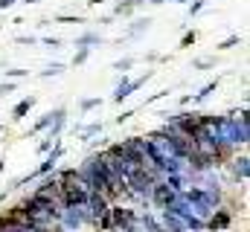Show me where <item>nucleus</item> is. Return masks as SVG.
I'll return each instance as SVG.
<instances>
[{
	"label": "nucleus",
	"mask_w": 250,
	"mask_h": 232,
	"mask_svg": "<svg viewBox=\"0 0 250 232\" xmlns=\"http://www.w3.org/2000/svg\"><path fill=\"white\" fill-rule=\"evenodd\" d=\"M108 215H111L114 230H123V227H128V224H134V221H137L134 209H128V206H108Z\"/></svg>",
	"instance_id": "obj_1"
},
{
	"label": "nucleus",
	"mask_w": 250,
	"mask_h": 232,
	"mask_svg": "<svg viewBox=\"0 0 250 232\" xmlns=\"http://www.w3.org/2000/svg\"><path fill=\"white\" fill-rule=\"evenodd\" d=\"M151 76H154V73H146V76H140V78H134V81H123V84L117 87V93H114V102H117V105H120V102H125V99H128L137 87H143Z\"/></svg>",
	"instance_id": "obj_2"
},
{
	"label": "nucleus",
	"mask_w": 250,
	"mask_h": 232,
	"mask_svg": "<svg viewBox=\"0 0 250 232\" xmlns=\"http://www.w3.org/2000/svg\"><path fill=\"white\" fill-rule=\"evenodd\" d=\"M230 212H215L209 221H204V230H209V232H221V230H227L230 227Z\"/></svg>",
	"instance_id": "obj_3"
},
{
	"label": "nucleus",
	"mask_w": 250,
	"mask_h": 232,
	"mask_svg": "<svg viewBox=\"0 0 250 232\" xmlns=\"http://www.w3.org/2000/svg\"><path fill=\"white\" fill-rule=\"evenodd\" d=\"M163 230H169V232H187V221H184L181 215H175V212L163 209Z\"/></svg>",
	"instance_id": "obj_4"
},
{
	"label": "nucleus",
	"mask_w": 250,
	"mask_h": 232,
	"mask_svg": "<svg viewBox=\"0 0 250 232\" xmlns=\"http://www.w3.org/2000/svg\"><path fill=\"white\" fill-rule=\"evenodd\" d=\"M32 105H35V96H26V99H21L15 108H12V122H23L26 114L32 111Z\"/></svg>",
	"instance_id": "obj_5"
},
{
	"label": "nucleus",
	"mask_w": 250,
	"mask_h": 232,
	"mask_svg": "<svg viewBox=\"0 0 250 232\" xmlns=\"http://www.w3.org/2000/svg\"><path fill=\"white\" fill-rule=\"evenodd\" d=\"M233 172H236V180H248V157H236L233 160Z\"/></svg>",
	"instance_id": "obj_6"
},
{
	"label": "nucleus",
	"mask_w": 250,
	"mask_h": 232,
	"mask_svg": "<svg viewBox=\"0 0 250 232\" xmlns=\"http://www.w3.org/2000/svg\"><path fill=\"white\" fill-rule=\"evenodd\" d=\"M140 227H143V230H148V232H166V230H163V224H157L151 215H143V218H140Z\"/></svg>",
	"instance_id": "obj_7"
},
{
	"label": "nucleus",
	"mask_w": 250,
	"mask_h": 232,
	"mask_svg": "<svg viewBox=\"0 0 250 232\" xmlns=\"http://www.w3.org/2000/svg\"><path fill=\"white\" fill-rule=\"evenodd\" d=\"M143 0H125V3H117V9H114V15H131L137 6H140Z\"/></svg>",
	"instance_id": "obj_8"
},
{
	"label": "nucleus",
	"mask_w": 250,
	"mask_h": 232,
	"mask_svg": "<svg viewBox=\"0 0 250 232\" xmlns=\"http://www.w3.org/2000/svg\"><path fill=\"white\" fill-rule=\"evenodd\" d=\"M64 73V64H50L47 70H41V78H53V76H62Z\"/></svg>",
	"instance_id": "obj_9"
},
{
	"label": "nucleus",
	"mask_w": 250,
	"mask_h": 232,
	"mask_svg": "<svg viewBox=\"0 0 250 232\" xmlns=\"http://www.w3.org/2000/svg\"><path fill=\"white\" fill-rule=\"evenodd\" d=\"M87 44H102V38L93 35V32H87V35H82V38L76 41V47H87Z\"/></svg>",
	"instance_id": "obj_10"
},
{
	"label": "nucleus",
	"mask_w": 250,
	"mask_h": 232,
	"mask_svg": "<svg viewBox=\"0 0 250 232\" xmlns=\"http://www.w3.org/2000/svg\"><path fill=\"white\" fill-rule=\"evenodd\" d=\"M93 134H102V122H93V125H87V128H84V131H82V139H84V142H87V139H90V136H93Z\"/></svg>",
	"instance_id": "obj_11"
},
{
	"label": "nucleus",
	"mask_w": 250,
	"mask_h": 232,
	"mask_svg": "<svg viewBox=\"0 0 250 232\" xmlns=\"http://www.w3.org/2000/svg\"><path fill=\"white\" fill-rule=\"evenodd\" d=\"M236 44H242V38H239V35H230V38H224V41L218 44V50H233Z\"/></svg>",
	"instance_id": "obj_12"
},
{
	"label": "nucleus",
	"mask_w": 250,
	"mask_h": 232,
	"mask_svg": "<svg viewBox=\"0 0 250 232\" xmlns=\"http://www.w3.org/2000/svg\"><path fill=\"white\" fill-rule=\"evenodd\" d=\"M87 56H90V50H87V47H82V50H79V53L73 56V67H79V64H84V61H87Z\"/></svg>",
	"instance_id": "obj_13"
},
{
	"label": "nucleus",
	"mask_w": 250,
	"mask_h": 232,
	"mask_svg": "<svg viewBox=\"0 0 250 232\" xmlns=\"http://www.w3.org/2000/svg\"><path fill=\"white\" fill-rule=\"evenodd\" d=\"M134 61H137V58H123V61H117V64H114V70H120V73H128V70L134 67Z\"/></svg>",
	"instance_id": "obj_14"
},
{
	"label": "nucleus",
	"mask_w": 250,
	"mask_h": 232,
	"mask_svg": "<svg viewBox=\"0 0 250 232\" xmlns=\"http://www.w3.org/2000/svg\"><path fill=\"white\" fill-rule=\"evenodd\" d=\"M215 84H218V81H209V84H207V87H204V90H201V93H198L195 99H192V102H201V99H207V96H209V93L215 90Z\"/></svg>",
	"instance_id": "obj_15"
},
{
	"label": "nucleus",
	"mask_w": 250,
	"mask_h": 232,
	"mask_svg": "<svg viewBox=\"0 0 250 232\" xmlns=\"http://www.w3.org/2000/svg\"><path fill=\"white\" fill-rule=\"evenodd\" d=\"M99 105H102V99H84V102H82V111L87 114V111H93V108H99Z\"/></svg>",
	"instance_id": "obj_16"
},
{
	"label": "nucleus",
	"mask_w": 250,
	"mask_h": 232,
	"mask_svg": "<svg viewBox=\"0 0 250 232\" xmlns=\"http://www.w3.org/2000/svg\"><path fill=\"white\" fill-rule=\"evenodd\" d=\"M195 38H198L195 32H187V35L181 38V47H184V50H187V47H192V44H195Z\"/></svg>",
	"instance_id": "obj_17"
},
{
	"label": "nucleus",
	"mask_w": 250,
	"mask_h": 232,
	"mask_svg": "<svg viewBox=\"0 0 250 232\" xmlns=\"http://www.w3.org/2000/svg\"><path fill=\"white\" fill-rule=\"evenodd\" d=\"M195 70H204V67H212V58H198L195 64H192Z\"/></svg>",
	"instance_id": "obj_18"
},
{
	"label": "nucleus",
	"mask_w": 250,
	"mask_h": 232,
	"mask_svg": "<svg viewBox=\"0 0 250 232\" xmlns=\"http://www.w3.org/2000/svg\"><path fill=\"white\" fill-rule=\"evenodd\" d=\"M6 76L9 78H23V76H29V70H6Z\"/></svg>",
	"instance_id": "obj_19"
},
{
	"label": "nucleus",
	"mask_w": 250,
	"mask_h": 232,
	"mask_svg": "<svg viewBox=\"0 0 250 232\" xmlns=\"http://www.w3.org/2000/svg\"><path fill=\"white\" fill-rule=\"evenodd\" d=\"M59 23H82V18H70V15H59Z\"/></svg>",
	"instance_id": "obj_20"
},
{
	"label": "nucleus",
	"mask_w": 250,
	"mask_h": 232,
	"mask_svg": "<svg viewBox=\"0 0 250 232\" xmlns=\"http://www.w3.org/2000/svg\"><path fill=\"white\" fill-rule=\"evenodd\" d=\"M15 90V81H6V84H0V96H6V93H12Z\"/></svg>",
	"instance_id": "obj_21"
},
{
	"label": "nucleus",
	"mask_w": 250,
	"mask_h": 232,
	"mask_svg": "<svg viewBox=\"0 0 250 232\" xmlns=\"http://www.w3.org/2000/svg\"><path fill=\"white\" fill-rule=\"evenodd\" d=\"M35 41H38V38H32V35H21V38H18V44H29V47H32Z\"/></svg>",
	"instance_id": "obj_22"
},
{
	"label": "nucleus",
	"mask_w": 250,
	"mask_h": 232,
	"mask_svg": "<svg viewBox=\"0 0 250 232\" xmlns=\"http://www.w3.org/2000/svg\"><path fill=\"white\" fill-rule=\"evenodd\" d=\"M44 44H47V47H53V50H59V47H62V41H59V38H44Z\"/></svg>",
	"instance_id": "obj_23"
},
{
	"label": "nucleus",
	"mask_w": 250,
	"mask_h": 232,
	"mask_svg": "<svg viewBox=\"0 0 250 232\" xmlns=\"http://www.w3.org/2000/svg\"><path fill=\"white\" fill-rule=\"evenodd\" d=\"M50 148H53V139H44V142H41V145H38V151H41V154H47V151H50Z\"/></svg>",
	"instance_id": "obj_24"
},
{
	"label": "nucleus",
	"mask_w": 250,
	"mask_h": 232,
	"mask_svg": "<svg viewBox=\"0 0 250 232\" xmlns=\"http://www.w3.org/2000/svg\"><path fill=\"white\" fill-rule=\"evenodd\" d=\"M131 116H134V111H125V114H120V116H117V125H123V122H128Z\"/></svg>",
	"instance_id": "obj_25"
},
{
	"label": "nucleus",
	"mask_w": 250,
	"mask_h": 232,
	"mask_svg": "<svg viewBox=\"0 0 250 232\" xmlns=\"http://www.w3.org/2000/svg\"><path fill=\"white\" fill-rule=\"evenodd\" d=\"M18 0H0V9H9V6H15Z\"/></svg>",
	"instance_id": "obj_26"
},
{
	"label": "nucleus",
	"mask_w": 250,
	"mask_h": 232,
	"mask_svg": "<svg viewBox=\"0 0 250 232\" xmlns=\"http://www.w3.org/2000/svg\"><path fill=\"white\" fill-rule=\"evenodd\" d=\"M26 3H41V0H26Z\"/></svg>",
	"instance_id": "obj_27"
},
{
	"label": "nucleus",
	"mask_w": 250,
	"mask_h": 232,
	"mask_svg": "<svg viewBox=\"0 0 250 232\" xmlns=\"http://www.w3.org/2000/svg\"><path fill=\"white\" fill-rule=\"evenodd\" d=\"M148 3H163V0H148Z\"/></svg>",
	"instance_id": "obj_28"
},
{
	"label": "nucleus",
	"mask_w": 250,
	"mask_h": 232,
	"mask_svg": "<svg viewBox=\"0 0 250 232\" xmlns=\"http://www.w3.org/2000/svg\"><path fill=\"white\" fill-rule=\"evenodd\" d=\"M178 3H184V0H178Z\"/></svg>",
	"instance_id": "obj_29"
},
{
	"label": "nucleus",
	"mask_w": 250,
	"mask_h": 232,
	"mask_svg": "<svg viewBox=\"0 0 250 232\" xmlns=\"http://www.w3.org/2000/svg\"><path fill=\"white\" fill-rule=\"evenodd\" d=\"M221 232H224V230H221Z\"/></svg>",
	"instance_id": "obj_30"
}]
</instances>
